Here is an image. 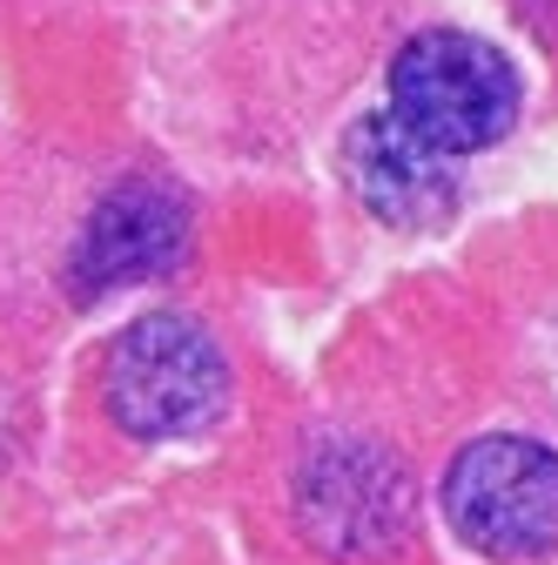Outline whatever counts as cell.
Returning a JSON list of instances; mask_svg holds the SVG:
<instances>
[{
	"label": "cell",
	"mask_w": 558,
	"mask_h": 565,
	"mask_svg": "<svg viewBox=\"0 0 558 565\" xmlns=\"http://www.w3.org/2000/svg\"><path fill=\"white\" fill-rule=\"evenodd\" d=\"M101 397L128 438H195L229 411V358L195 317L155 310L115 337L101 364Z\"/></svg>",
	"instance_id": "6da1fadb"
},
{
	"label": "cell",
	"mask_w": 558,
	"mask_h": 565,
	"mask_svg": "<svg viewBox=\"0 0 558 565\" xmlns=\"http://www.w3.org/2000/svg\"><path fill=\"white\" fill-rule=\"evenodd\" d=\"M182 256H189V195L155 175H128L88 209L75 256H67V282L82 297H101L115 282L169 276Z\"/></svg>",
	"instance_id": "5b68a950"
},
{
	"label": "cell",
	"mask_w": 558,
	"mask_h": 565,
	"mask_svg": "<svg viewBox=\"0 0 558 565\" xmlns=\"http://www.w3.org/2000/svg\"><path fill=\"white\" fill-rule=\"evenodd\" d=\"M444 519L484 558H545L558 545V451L518 431L471 438L444 471Z\"/></svg>",
	"instance_id": "3957f363"
},
{
	"label": "cell",
	"mask_w": 558,
	"mask_h": 565,
	"mask_svg": "<svg viewBox=\"0 0 558 565\" xmlns=\"http://www.w3.org/2000/svg\"><path fill=\"white\" fill-rule=\"evenodd\" d=\"M343 182L384 230H438L458 209L451 156L410 135L397 115H364L343 135Z\"/></svg>",
	"instance_id": "8992f818"
},
{
	"label": "cell",
	"mask_w": 558,
	"mask_h": 565,
	"mask_svg": "<svg viewBox=\"0 0 558 565\" xmlns=\"http://www.w3.org/2000/svg\"><path fill=\"white\" fill-rule=\"evenodd\" d=\"M390 115L444 156L498 149L518 121L512 61L464 28H425L390 54Z\"/></svg>",
	"instance_id": "7a4b0ae2"
},
{
	"label": "cell",
	"mask_w": 558,
	"mask_h": 565,
	"mask_svg": "<svg viewBox=\"0 0 558 565\" xmlns=\"http://www.w3.org/2000/svg\"><path fill=\"white\" fill-rule=\"evenodd\" d=\"M297 519L330 558H384L410 539V484L377 445H316L297 484Z\"/></svg>",
	"instance_id": "277c9868"
}]
</instances>
